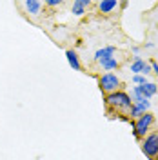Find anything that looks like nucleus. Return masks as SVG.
Listing matches in <instances>:
<instances>
[{"instance_id":"f257e3e1","label":"nucleus","mask_w":158,"mask_h":160,"mask_svg":"<svg viewBox=\"0 0 158 160\" xmlns=\"http://www.w3.org/2000/svg\"><path fill=\"white\" fill-rule=\"evenodd\" d=\"M104 104H106V113L109 117H122V115H127L133 102H131V97L126 91H115L111 95H106L104 98Z\"/></svg>"},{"instance_id":"f03ea898","label":"nucleus","mask_w":158,"mask_h":160,"mask_svg":"<svg viewBox=\"0 0 158 160\" xmlns=\"http://www.w3.org/2000/svg\"><path fill=\"white\" fill-rule=\"evenodd\" d=\"M153 124H155V115H151V113H144L140 118L133 120L131 122V128H133V135H135V138L142 140L146 135H147L149 131H151V128H153Z\"/></svg>"},{"instance_id":"7ed1b4c3","label":"nucleus","mask_w":158,"mask_h":160,"mask_svg":"<svg viewBox=\"0 0 158 160\" xmlns=\"http://www.w3.org/2000/svg\"><path fill=\"white\" fill-rule=\"evenodd\" d=\"M142 153L151 160L158 158V131H149L144 138L140 140Z\"/></svg>"},{"instance_id":"20e7f679","label":"nucleus","mask_w":158,"mask_h":160,"mask_svg":"<svg viewBox=\"0 0 158 160\" xmlns=\"http://www.w3.org/2000/svg\"><path fill=\"white\" fill-rule=\"evenodd\" d=\"M120 86H122L120 84V78L116 75H113V73H104V75L98 77V88L106 95H111L115 91H120Z\"/></svg>"},{"instance_id":"39448f33","label":"nucleus","mask_w":158,"mask_h":160,"mask_svg":"<svg viewBox=\"0 0 158 160\" xmlns=\"http://www.w3.org/2000/svg\"><path fill=\"white\" fill-rule=\"evenodd\" d=\"M131 71H133L135 75H144V77H147L149 73H153L151 64H147L142 57H135L133 64H131Z\"/></svg>"},{"instance_id":"423d86ee","label":"nucleus","mask_w":158,"mask_h":160,"mask_svg":"<svg viewBox=\"0 0 158 160\" xmlns=\"http://www.w3.org/2000/svg\"><path fill=\"white\" fill-rule=\"evenodd\" d=\"M120 6H124V2L120 4V2H116V0H100L98 2V11L104 13V15H111V13H115V11L118 9Z\"/></svg>"},{"instance_id":"0eeeda50","label":"nucleus","mask_w":158,"mask_h":160,"mask_svg":"<svg viewBox=\"0 0 158 160\" xmlns=\"http://www.w3.org/2000/svg\"><path fill=\"white\" fill-rule=\"evenodd\" d=\"M22 6L26 8V13L29 17H38L40 13H42V8H44V4L40 0H26Z\"/></svg>"},{"instance_id":"6e6552de","label":"nucleus","mask_w":158,"mask_h":160,"mask_svg":"<svg viewBox=\"0 0 158 160\" xmlns=\"http://www.w3.org/2000/svg\"><path fill=\"white\" fill-rule=\"evenodd\" d=\"M138 88V91L142 93V97L144 98H151V97H155L158 93V86L155 84V82H146V84H142V86H136Z\"/></svg>"},{"instance_id":"1a4fd4ad","label":"nucleus","mask_w":158,"mask_h":160,"mask_svg":"<svg viewBox=\"0 0 158 160\" xmlns=\"http://www.w3.org/2000/svg\"><path fill=\"white\" fill-rule=\"evenodd\" d=\"M89 6H91V0H75L73 6H71V13L75 17H82Z\"/></svg>"},{"instance_id":"9d476101","label":"nucleus","mask_w":158,"mask_h":160,"mask_svg":"<svg viewBox=\"0 0 158 160\" xmlns=\"http://www.w3.org/2000/svg\"><path fill=\"white\" fill-rule=\"evenodd\" d=\"M115 53H116V49H115L113 46L102 48V49H98L96 53H95V60L100 64V62H104V60H107V58H113V57H115Z\"/></svg>"},{"instance_id":"9b49d317","label":"nucleus","mask_w":158,"mask_h":160,"mask_svg":"<svg viewBox=\"0 0 158 160\" xmlns=\"http://www.w3.org/2000/svg\"><path fill=\"white\" fill-rule=\"evenodd\" d=\"M66 57H67V62H69V66L73 68L75 71H82V64H80V57L77 51L73 49H67L66 51Z\"/></svg>"},{"instance_id":"f8f14e48","label":"nucleus","mask_w":158,"mask_h":160,"mask_svg":"<svg viewBox=\"0 0 158 160\" xmlns=\"http://www.w3.org/2000/svg\"><path fill=\"white\" fill-rule=\"evenodd\" d=\"M100 68L104 71H113V69H116L118 68V60L115 58H107V60H104V62H100Z\"/></svg>"},{"instance_id":"ddd939ff","label":"nucleus","mask_w":158,"mask_h":160,"mask_svg":"<svg viewBox=\"0 0 158 160\" xmlns=\"http://www.w3.org/2000/svg\"><path fill=\"white\" fill-rule=\"evenodd\" d=\"M133 82H135V84H138V86H142V84H146L147 80H146L144 75H135V77H133Z\"/></svg>"},{"instance_id":"4468645a","label":"nucleus","mask_w":158,"mask_h":160,"mask_svg":"<svg viewBox=\"0 0 158 160\" xmlns=\"http://www.w3.org/2000/svg\"><path fill=\"white\" fill-rule=\"evenodd\" d=\"M60 4H62V0H46L44 2V6H47V8H57Z\"/></svg>"},{"instance_id":"2eb2a0df","label":"nucleus","mask_w":158,"mask_h":160,"mask_svg":"<svg viewBox=\"0 0 158 160\" xmlns=\"http://www.w3.org/2000/svg\"><path fill=\"white\" fill-rule=\"evenodd\" d=\"M151 69L155 71V75L158 77V62H156V60H153V62H151Z\"/></svg>"}]
</instances>
